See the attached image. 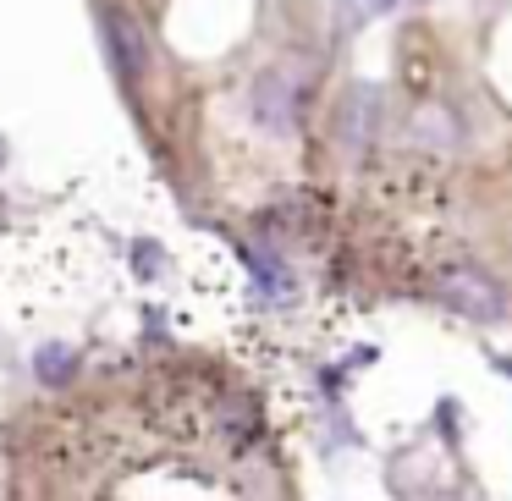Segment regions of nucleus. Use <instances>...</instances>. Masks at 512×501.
Returning a JSON list of instances; mask_svg holds the SVG:
<instances>
[{"instance_id":"nucleus-1","label":"nucleus","mask_w":512,"mask_h":501,"mask_svg":"<svg viewBox=\"0 0 512 501\" xmlns=\"http://www.w3.org/2000/svg\"><path fill=\"white\" fill-rule=\"evenodd\" d=\"M435 292H441L446 309L468 314V320H501V314H507V292H501L485 270H474V265L446 270V276L435 281Z\"/></svg>"},{"instance_id":"nucleus-2","label":"nucleus","mask_w":512,"mask_h":501,"mask_svg":"<svg viewBox=\"0 0 512 501\" xmlns=\"http://www.w3.org/2000/svg\"><path fill=\"white\" fill-rule=\"evenodd\" d=\"M292 105H298V89H292L287 72H265L254 89V116L270 127V133H287L292 127Z\"/></svg>"},{"instance_id":"nucleus-3","label":"nucleus","mask_w":512,"mask_h":501,"mask_svg":"<svg viewBox=\"0 0 512 501\" xmlns=\"http://www.w3.org/2000/svg\"><path fill=\"white\" fill-rule=\"evenodd\" d=\"M105 34H111L116 72L133 83L138 72H144V34H138V23H133V17H122V12H111V17H105Z\"/></svg>"},{"instance_id":"nucleus-4","label":"nucleus","mask_w":512,"mask_h":501,"mask_svg":"<svg viewBox=\"0 0 512 501\" xmlns=\"http://www.w3.org/2000/svg\"><path fill=\"white\" fill-rule=\"evenodd\" d=\"M72 364H78V358H72V347H45V353L34 358V369H39V380H50V386H61V380L72 375Z\"/></svg>"},{"instance_id":"nucleus-5","label":"nucleus","mask_w":512,"mask_h":501,"mask_svg":"<svg viewBox=\"0 0 512 501\" xmlns=\"http://www.w3.org/2000/svg\"><path fill=\"white\" fill-rule=\"evenodd\" d=\"M391 6H397V0H347L342 17H347V23H369V17H386Z\"/></svg>"},{"instance_id":"nucleus-6","label":"nucleus","mask_w":512,"mask_h":501,"mask_svg":"<svg viewBox=\"0 0 512 501\" xmlns=\"http://www.w3.org/2000/svg\"><path fill=\"white\" fill-rule=\"evenodd\" d=\"M0 160H6V144H0Z\"/></svg>"}]
</instances>
